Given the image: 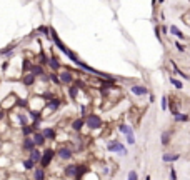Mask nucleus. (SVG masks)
<instances>
[{
  "mask_svg": "<svg viewBox=\"0 0 190 180\" xmlns=\"http://www.w3.org/2000/svg\"><path fill=\"white\" fill-rule=\"evenodd\" d=\"M179 159H180V155H177V154H165L164 157H162L164 162H175V160H179Z\"/></svg>",
  "mask_w": 190,
  "mask_h": 180,
  "instance_id": "5",
  "label": "nucleus"
},
{
  "mask_svg": "<svg viewBox=\"0 0 190 180\" xmlns=\"http://www.w3.org/2000/svg\"><path fill=\"white\" fill-rule=\"evenodd\" d=\"M65 175H67V177H75L77 175V167L68 165L67 169H65Z\"/></svg>",
  "mask_w": 190,
  "mask_h": 180,
  "instance_id": "10",
  "label": "nucleus"
},
{
  "mask_svg": "<svg viewBox=\"0 0 190 180\" xmlns=\"http://www.w3.org/2000/svg\"><path fill=\"white\" fill-rule=\"evenodd\" d=\"M33 80H35V75H32V73H29V75L23 77V83H25V85H32Z\"/></svg>",
  "mask_w": 190,
  "mask_h": 180,
  "instance_id": "17",
  "label": "nucleus"
},
{
  "mask_svg": "<svg viewBox=\"0 0 190 180\" xmlns=\"http://www.w3.org/2000/svg\"><path fill=\"white\" fill-rule=\"evenodd\" d=\"M120 132H122V133H125V137H127V135H132V129H130V127L129 125H120Z\"/></svg>",
  "mask_w": 190,
  "mask_h": 180,
  "instance_id": "18",
  "label": "nucleus"
},
{
  "mask_svg": "<svg viewBox=\"0 0 190 180\" xmlns=\"http://www.w3.org/2000/svg\"><path fill=\"white\" fill-rule=\"evenodd\" d=\"M47 107H48V108H52V110H55V108H58V107H60V100H57V98H52V100H48V102H47Z\"/></svg>",
  "mask_w": 190,
  "mask_h": 180,
  "instance_id": "9",
  "label": "nucleus"
},
{
  "mask_svg": "<svg viewBox=\"0 0 190 180\" xmlns=\"http://www.w3.org/2000/svg\"><path fill=\"white\" fill-rule=\"evenodd\" d=\"M43 140H45V137H43L42 133H33V142H35V145H42Z\"/></svg>",
  "mask_w": 190,
  "mask_h": 180,
  "instance_id": "12",
  "label": "nucleus"
},
{
  "mask_svg": "<svg viewBox=\"0 0 190 180\" xmlns=\"http://www.w3.org/2000/svg\"><path fill=\"white\" fill-rule=\"evenodd\" d=\"M33 147H35V142L33 140H30V138H25V140H23V148H25V150H33Z\"/></svg>",
  "mask_w": 190,
  "mask_h": 180,
  "instance_id": "13",
  "label": "nucleus"
},
{
  "mask_svg": "<svg viewBox=\"0 0 190 180\" xmlns=\"http://www.w3.org/2000/svg\"><path fill=\"white\" fill-rule=\"evenodd\" d=\"M58 157H60V159H64V160H67V159H70V157H72V152L68 150V148H60V150H58Z\"/></svg>",
  "mask_w": 190,
  "mask_h": 180,
  "instance_id": "6",
  "label": "nucleus"
},
{
  "mask_svg": "<svg viewBox=\"0 0 190 180\" xmlns=\"http://www.w3.org/2000/svg\"><path fill=\"white\" fill-rule=\"evenodd\" d=\"M167 97H162V110H167Z\"/></svg>",
  "mask_w": 190,
  "mask_h": 180,
  "instance_id": "32",
  "label": "nucleus"
},
{
  "mask_svg": "<svg viewBox=\"0 0 190 180\" xmlns=\"http://www.w3.org/2000/svg\"><path fill=\"white\" fill-rule=\"evenodd\" d=\"M30 115H32V119L35 120V122H39V120H40V112H35V110H32V112H30Z\"/></svg>",
  "mask_w": 190,
  "mask_h": 180,
  "instance_id": "24",
  "label": "nucleus"
},
{
  "mask_svg": "<svg viewBox=\"0 0 190 180\" xmlns=\"http://www.w3.org/2000/svg\"><path fill=\"white\" fill-rule=\"evenodd\" d=\"M23 167H25V169L27 170H29V169H33V162H32V160H25V162H23Z\"/></svg>",
  "mask_w": 190,
  "mask_h": 180,
  "instance_id": "29",
  "label": "nucleus"
},
{
  "mask_svg": "<svg viewBox=\"0 0 190 180\" xmlns=\"http://www.w3.org/2000/svg\"><path fill=\"white\" fill-rule=\"evenodd\" d=\"M175 45H177V48H179V52H183V50H185V48H183V45H182V43H175Z\"/></svg>",
  "mask_w": 190,
  "mask_h": 180,
  "instance_id": "36",
  "label": "nucleus"
},
{
  "mask_svg": "<svg viewBox=\"0 0 190 180\" xmlns=\"http://www.w3.org/2000/svg\"><path fill=\"white\" fill-rule=\"evenodd\" d=\"M54 155H55V152L52 150V148H48V150L43 152V154H42V162H40V163H42V167H47V165H48V163H50V160L54 159Z\"/></svg>",
  "mask_w": 190,
  "mask_h": 180,
  "instance_id": "2",
  "label": "nucleus"
},
{
  "mask_svg": "<svg viewBox=\"0 0 190 180\" xmlns=\"http://www.w3.org/2000/svg\"><path fill=\"white\" fill-rule=\"evenodd\" d=\"M169 142H170V132H164L162 133V144L169 145Z\"/></svg>",
  "mask_w": 190,
  "mask_h": 180,
  "instance_id": "19",
  "label": "nucleus"
},
{
  "mask_svg": "<svg viewBox=\"0 0 190 180\" xmlns=\"http://www.w3.org/2000/svg\"><path fill=\"white\" fill-rule=\"evenodd\" d=\"M32 75H43V69L40 65H32Z\"/></svg>",
  "mask_w": 190,
  "mask_h": 180,
  "instance_id": "14",
  "label": "nucleus"
},
{
  "mask_svg": "<svg viewBox=\"0 0 190 180\" xmlns=\"http://www.w3.org/2000/svg\"><path fill=\"white\" fill-rule=\"evenodd\" d=\"M173 117H175L177 122H187V120H188V115H185V113H179V112H177Z\"/></svg>",
  "mask_w": 190,
  "mask_h": 180,
  "instance_id": "15",
  "label": "nucleus"
},
{
  "mask_svg": "<svg viewBox=\"0 0 190 180\" xmlns=\"http://www.w3.org/2000/svg\"><path fill=\"white\" fill-rule=\"evenodd\" d=\"M82 125H83V120L82 119H79V120H75V122H73V130H80L82 129Z\"/></svg>",
  "mask_w": 190,
  "mask_h": 180,
  "instance_id": "22",
  "label": "nucleus"
},
{
  "mask_svg": "<svg viewBox=\"0 0 190 180\" xmlns=\"http://www.w3.org/2000/svg\"><path fill=\"white\" fill-rule=\"evenodd\" d=\"M60 82H64V83H70V82H72V73H70V72H64V73H60Z\"/></svg>",
  "mask_w": 190,
  "mask_h": 180,
  "instance_id": "8",
  "label": "nucleus"
},
{
  "mask_svg": "<svg viewBox=\"0 0 190 180\" xmlns=\"http://www.w3.org/2000/svg\"><path fill=\"white\" fill-rule=\"evenodd\" d=\"M48 65H50V67H52L54 70L60 69V64H58V60H57V58H50V60H48Z\"/></svg>",
  "mask_w": 190,
  "mask_h": 180,
  "instance_id": "20",
  "label": "nucleus"
},
{
  "mask_svg": "<svg viewBox=\"0 0 190 180\" xmlns=\"http://www.w3.org/2000/svg\"><path fill=\"white\" fill-rule=\"evenodd\" d=\"M35 180H43V170L42 169L35 170Z\"/></svg>",
  "mask_w": 190,
  "mask_h": 180,
  "instance_id": "23",
  "label": "nucleus"
},
{
  "mask_svg": "<svg viewBox=\"0 0 190 180\" xmlns=\"http://www.w3.org/2000/svg\"><path fill=\"white\" fill-rule=\"evenodd\" d=\"M30 160H32L33 163L35 162H42V154H40L39 150H32V154H30Z\"/></svg>",
  "mask_w": 190,
  "mask_h": 180,
  "instance_id": "7",
  "label": "nucleus"
},
{
  "mask_svg": "<svg viewBox=\"0 0 190 180\" xmlns=\"http://www.w3.org/2000/svg\"><path fill=\"white\" fill-rule=\"evenodd\" d=\"M22 130H23V133H25V135H30V133L33 132V127H30V125H25V127H23V129H22Z\"/></svg>",
  "mask_w": 190,
  "mask_h": 180,
  "instance_id": "25",
  "label": "nucleus"
},
{
  "mask_svg": "<svg viewBox=\"0 0 190 180\" xmlns=\"http://www.w3.org/2000/svg\"><path fill=\"white\" fill-rule=\"evenodd\" d=\"M20 122L23 123V127H25V122H27V117L25 115H20Z\"/></svg>",
  "mask_w": 190,
  "mask_h": 180,
  "instance_id": "37",
  "label": "nucleus"
},
{
  "mask_svg": "<svg viewBox=\"0 0 190 180\" xmlns=\"http://www.w3.org/2000/svg\"><path fill=\"white\" fill-rule=\"evenodd\" d=\"M42 135H43L45 138H54V137H55V130H54V129H43Z\"/></svg>",
  "mask_w": 190,
  "mask_h": 180,
  "instance_id": "11",
  "label": "nucleus"
},
{
  "mask_svg": "<svg viewBox=\"0 0 190 180\" xmlns=\"http://www.w3.org/2000/svg\"><path fill=\"white\" fill-rule=\"evenodd\" d=\"M173 70H175V73H177V75L183 77V79H188V75H185V73H183V72H180V70L177 69V65H175V64H173Z\"/></svg>",
  "mask_w": 190,
  "mask_h": 180,
  "instance_id": "28",
  "label": "nucleus"
},
{
  "mask_svg": "<svg viewBox=\"0 0 190 180\" xmlns=\"http://www.w3.org/2000/svg\"><path fill=\"white\" fill-rule=\"evenodd\" d=\"M39 32L45 33V35H48V33H50V32H48V29H47V27H40V29H39Z\"/></svg>",
  "mask_w": 190,
  "mask_h": 180,
  "instance_id": "33",
  "label": "nucleus"
},
{
  "mask_svg": "<svg viewBox=\"0 0 190 180\" xmlns=\"http://www.w3.org/2000/svg\"><path fill=\"white\" fill-rule=\"evenodd\" d=\"M129 180H139V177H137V172H135V170H130V172H129Z\"/></svg>",
  "mask_w": 190,
  "mask_h": 180,
  "instance_id": "27",
  "label": "nucleus"
},
{
  "mask_svg": "<svg viewBox=\"0 0 190 180\" xmlns=\"http://www.w3.org/2000/svg\"><path fill=\"white\" fill-rule=\"evenodd\" d=\"M50 79H52V80H54V82H55V83H58V82H60V79H58V77H57V75H55V73H52V75H50Z\"/></svg>",
  "mask_w": 190,
  "mask_h": 180,
  "instance_id": "34",
  "label": "nucleus"
},
{
  "mask_svg": "<svg viewBox=\"0 0 190 180\" xmlns=\"http://www.w3.org/2000/svg\"><path fill=\"white\" fill-rule=\"evenodd\" d=\"M108 150L110 152H118V154H122V155L127 154L125 147H123L120 142H110V144H108Z\"/></svg>",
  "mask_w": 190,
  "mask_h": 180,
  "instance_id": "3",
  "label": "nucleus"
},
{
  "mask_svg": "<svg viewBox=\"0 0 190 180\" xmlns=\"http://www.w3.org/2000/svg\"><path fill=\"white\" fill-rule=\"evenodd\" d=\"M2 115H4V112H0V119H2Z\"/></svg>",
  "mask_w": 190,
  "mask_h": 180,
  "instance_id": "38",
  "label": "nucleus"
},
{
  "mask_svg": "<svg viewBox=\"0 0 190 180\" xmlns=\"http://www.w3.org/2000/svg\"><path fill=\"white\" fill-rule=\"evenodd\" d=\"M145 180H150V177H147V178H145Z\"/></svg>",
  "mask_w": 190,
  "mask_h": 180,
  "instance_id": "39",
  "label": "nucleus"
},
{
  "mask_svg": "<svg viewBox=\"0 0 190 180\" xmlns=\"http://www.w3.org/2000/svg\"><path fill=\"white\" fill-rule=\"evenodd\" d=\"M170 32H172V33H173V35H175V37H177V39H183V33H182V32H180V30H179V29H177V27H175V25H172V27H170Z\"/></svg>",
  "mask_w": 190,
  "mask_h": 180,
  "instance_id": "16",
  "label": "nucleus"
},
{
  "mask_svg": "<svg viewBox=\"0 0 190 180\" xmlns=\"http://www.w3.org/2000/svg\"><path fill=\"white\" fill-rule=\"evenodd\" d=\"M170 177H172V180H175V178H177V173H175V170H173V169L170 170Z\"/></svg>",
  "mask_w": 190,
  "mask_h": 180,
  "instance_id": "35",
  "label": "nucleus"
},
{
  "mask_svg": "<svg viewBox=\"0 0 190 180\" xmlns=\"http://www.w3.org/2000/svg\"><path fill=\"white\" fill-rule=\"evenodd\" d=\"M87 125H89V129H100L102 127V120L98 115H93V113H90L89 117H87Z\"/></svg>",
  "mask_w": 190,
  "mask_h": 180,
  "instance_id": "1",
  "label": "nucleus"
},
{
  "mask_svg": "<svg viewBox=\"0 0 190 180\" xmlns=\"http://www.w3.org/2000/svg\"><path fill=\"white\" fill-rule=\"evenodd\" d=\"M127 142H129L130 145L135 144V137H133V133H132V135H127Z\"/></svg>",
  "mask_w": 190,
  "mask_h": 180,
  "instance_id": "31",
  "label": "nucleus"
},
{
  "mask_svg": "<svg viewBox=\"0 0 190 180\" xmlns=\"http://www.w3.org/2000/svg\"><path fill=\"white\" fill-rule=\"evenodd\" d=\"M70 97L75 100V97H77V85H73L72 88H70Z\"/></svg>",
  "mask_w": 190,
  "mask_h": 180,
  "instance_id": "30",
  "label": "nucleus"
},
{
  "mask_svg": "<svg viewBox=\"0 0 190 180\" xmlns=\"http://www.w3.org/2000/svg\"><path fill=\"white\" fill-rule=\"evenodd\" d=\"M130 90H132V92H133L135 95H145V94L148 92V90L145 88V87H142V85H133Z\"/></svg>",
  "mask_w": 190,
  "mask_h": 180,
  "instance_id": "4",
  "label": "nucleus"
},
{
  "mask_svg": "<svg viewBox=\"0 0 190 180\" xmlns=\"http://www.w3.org/2000/svg\"><path fill=\"white\" fill-rule=\"evenodd\" d=\"M170 82H172V83H173V85H175L179 90L183 87V85H182V82H180V80H177V79H170Z\"/></svg>",
  "mask_w": 190,
  "mask_h": 180,
  "instance_id": "26",
  "label": "nucleus"
},
{
  "mask_svg": "<svg viewBox=\"0 0 190 180\" xmlns=\"http://www.w3.org/2000/svg\"><path fill=\"white\" fill-rule=\"evenodd\" d=\"M85 172H87V167H77V175H75V178H80V177H82Z\"/></svg>",
  "mask_w": 190,
  "mask_h": 180,
  "instance_id": "21",
  "label": "nucleus"
}]
</instances>
